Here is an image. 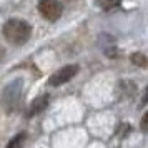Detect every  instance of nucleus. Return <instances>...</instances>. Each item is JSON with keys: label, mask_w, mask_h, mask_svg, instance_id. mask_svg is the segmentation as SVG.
<instances>
[{"label": "nucleus", "mask_w": 148, "mask_h": 148, "mask_svg": "<svg viewBox=\"0 0 148 148\" xmlns=\"http://www.w3.org/2000/svg\"><path fill=\"white\" fill-rule=\"evenodd\" d=\"M2 32H3V37L7 38V42L14 43V45H23L25 42H28L30 35H32V27L27 22L12 18V20L5 22Z\"/></svg>", "instance_id": "obj_1"}, {"label": "nucleus", "mask_w": 148, "mask_h": 148, "mask_svg": "<svg viewBox=\"0 0 148 148\" xmlns=\"http://www.w3.org/2000/svg\"><path fill=\"white\" fill-rule=\"evenodd\" d=\"M22 87H23V80L17 78L3 88L2 97H0V103H2V108L7 113H14V112L18 110L22 101Z\"/></svg>", "instance_id": "obj_2"}, {"label": "nucleus", "mask_w": 148, "mask_h": 148, "mask_svg": "<svg viewBox=\"0 0 148 148\" xmlns=\"http://www.w3.org/2000/svg\"><path fill=\"white\" fill-rule=\"evenodd\" d=\"M37 8L43 18H47L48 22H55L60 18L62 12H63V5L58 0H38Z\"/></svg>", "instance_id": "obj_3"}, {"label": "nucleus", "mask_w": 148, "mask_h": 148, "mask_svg": "<svg viewBox=\"0 0 148 148\" xmlns=\"http://www.w3.org/2000/svg\"><path fill=\"white\" fill-rule=\"evenodd\" d=\"M77 73H78V65H65V67L58 68V70L48 78V83L53 85V87H58V85H63V83H67L68 80H72Z\"/></svg>", "instance_id": "obj_4"}, {"label": "nucleus", "mask_w": 148, "mask_h": 148, "mask_svg": "<svg viewBox=\"0 0 148 148\" xmlns=\"http://www.w3.org/2000/svg\"><path fill=\"white\" fill-rule=\"evenodd\" d=\"M48 105V95H40L37 97L30 105H28V110H27V118H32L35 115H38L40 112H43Z\"/></svg>", "instance_id": "obj_5"}, {"label": "nucleus", "mask_w": 148, "mask_h": 148, "mask_svg": "<svg viewBox=\"0 0 148 148\" xmlns=\"http://www.w3.org/2000/svg\"><path fill=\"white\" fill-rule=\"evenodd\" d=\"M121 3V0H97V5L101 10H112V8L118 7Z\"/></svg>", "instance_id": "obj_6"}, {"label": "nucleus", "mask_w": 148, "mask_h": 148, "mask_svg": "<svg viewBox=\"0 0 148 148\" xmlns=\"http://www.w3.org/2000/svg\"><path fill=\"white\" fill-rule=\"evenodd\" d=\"M23 143H25V133H18V135H15V138L10 140L7 148H22Z\"/></svg>", "instance_id": "obj_7"}, {"label": "nucleus", "mask_w": 148, "mask_h": 148, "mask_svg": "<svg viewBox=\"0 0 148 148\" xmlns=\"http://www.w3.org/2000/svg\"><path fill=\"white\" fill-rule=\"evenodd\" d=\"M132 62H133L135 65H138V67H147V57L143 53H133L132 55Z\"/></svg>", "instance_id": "obj_8"}, {"label": "nucleus", "mask_w": 148, "mask_h": 148, "mask_svg": "<svg viewBox=\"0 0 148 148\" xmlns=\"http://www.w3.org/2000/svg\"><path fill=\"white\" fill-rule=\"evenodd\" d=\"M147 123H148V115H143V118H141V132L143 133H147Z\"/></svg>", "instance_id": "obj_9"}, {"label": "nucleus", "mask_w": 148, "mask_h": 148, "mask_svg": "<svg viewBox=\"0 0 148 148\" xmlns=\"http://www.w3.org/2000/svg\"><path fill=\"white\" fill-rule=\"evenodd\" d=\"M2 58H3V50H2V47H0V62H2Z\"/></svg>", "instance_id": "obj_10"}]
</instances>
